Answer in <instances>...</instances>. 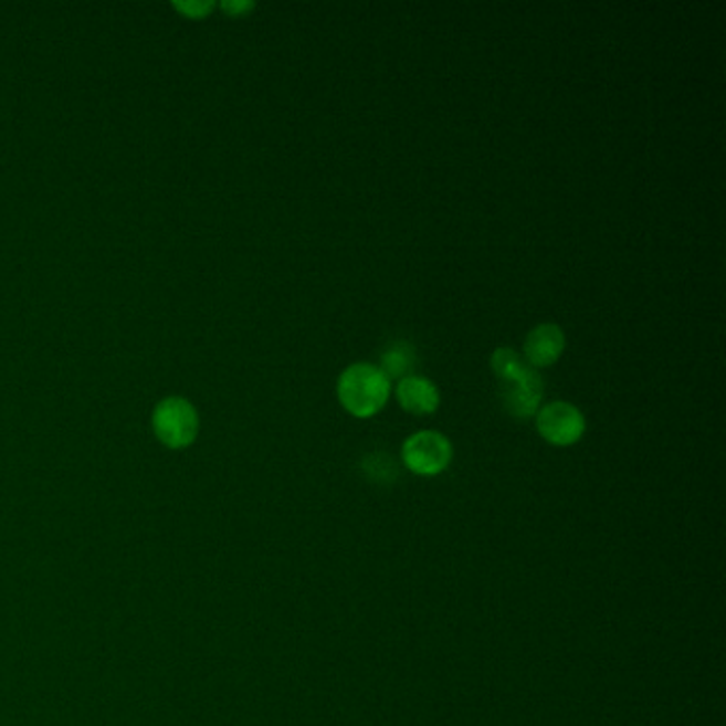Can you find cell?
I'll use <instances>...</instances> for the list:
<instances>
[{
  "label": "cell",
  "mask_w": 726,
  "mask_h": 726,
  "mask_svg": "<svg viewBox=\"0 0 726 726\" xmlns=\"http://www.w3.org/2000/svg\"><path fill=\"white\" fill-rule=\"evenodd\" d=\"M501 397L507 413L518 420H528L539 411L544 399V379L533 367L524 365L514 378L501 381Z\"/></svg>",
  "instance_id": "cell-5"
},
{
  "label": "cell",
  "mask_w": 726,
  "mask_h": 726,
  "mask_svg": "<svg viewBox=\"0 0 726 726\" xmlns=\"http://www.w3.org/2000/svg\"><path fill=\"white\" fill-rule=\"evenodd\" d=\"M537 433L556 448H569L586 433V418L578 407L567 401H554L539 407L535 415Z\"/></svg>",
  "instance_id": "cell-3"
},
{
  "label": "cell",
  "mask_w": 726,
  "mask_h": 726,
  "mask_svg": "<svg viewBox=\"0 0 726 726\" xmlns=\"http://www.w3.org/2000/svg\"><path fill=\"white\" fill-rule=\"evenodd\" d=\"M413 365H415V351H413V348L409 344L399 341V344L390 346V348L381 354L379 369L386 373V378H394L401 381L403 378L413 376L411 373L413 371Z\"/></svg>",
  "instance_id": "cell-8"
},
{
  "label": "cell",
  "mask_w": 726,
  "mask_h": 726,
  "mask_svg": "<svg viewBox=\"0 0 726 726\" xmlns=\"http://www.w3.org/2000/svg\"><path fill=\"white\" fill-rule=\"evenodd\" d=\"M403 465L420 477H435L452 465L454 448L450 439L436 431H420L407 436L401 450Z\"/></svg>",
  "instance_id": "cell-2"
},
{
  "label": "cell",
  "mask_w": 726,
  "mask_h": 726,
  "mask_svg": "<svg viewBox=\"0 0 726 726\" xmlns=\"http://www.w3.org/2000/svg\"><path fill=\"white\" fill-rule=\"evenodd\" d=\"M565 351V333L558 324L546 322L537 324L524 339V358L526 365L537 369L553 367Z\"/></svg>",
  "instance_id": "cell-6"
},
{
  "label": "cell",
  "mask_w": 726,
  "mask_h": 726,
  "mask_svg": "<svg viewBox=\"0 0 726 726\" xmlns=\"http://www.w3.org/2000/svg\"><path fill=\"white\" fill-rule=\"evenodd\" d=\"M337 397L354 418H373L390 399V379L371 362H354L337 379Z\"/></svg>",
  "instance_id": "cell-1"
},
{
  "label": "cell",
  "mask_w": 726,
  "mask_h": 726,
  "mask_svg": "<svg viewBox=\"0 0 726 726\" xmlns=\"http://www.w3.org/2000/svg\"><path fill=\"white\" fill-rule=\"evenodd\" d=\"M397 401L413 415H431L441 403L435 381L422 376H409L397 383Z\"/></svg>",
  "instance_id": "cell-7"
},
{
  "label": "cell",
  "mask_w": 726,
  "mask_h": 726,
  "mask_svg": "<svg viewBox=\"0 0 726 726\" xmlns=\"http://www.w3.org/2000/svg\"><path fill=\"white\" fill-rule=\"evenodd\" d=\"M154 429L165 445L179 450L194 441L199 431V415L188 401L167 399L156 407Z\"/></svg>",
  "instance_id": "cell-4"
}]
</instances>
